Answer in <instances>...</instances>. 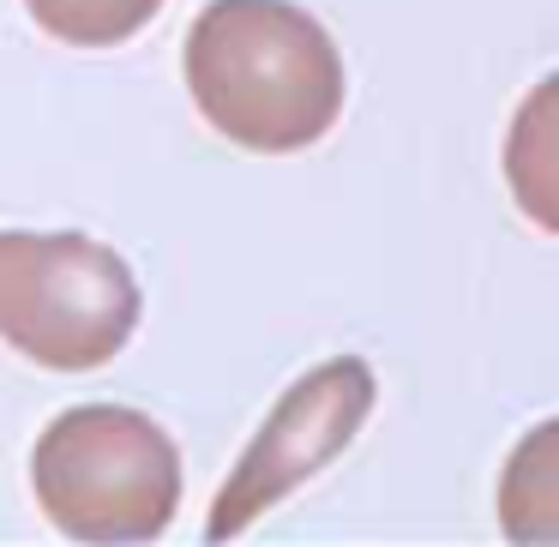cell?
Returning <instances> with one entry per match:
<instances>
[{
  "instance_id": "3957f363",
  "label": "cell",
  "mask_w": 559,
  "mask_h": 547,
  "mask_svg": "<svg viewBox=\"0 0 559 547\" xmlns=\"http://www.w3.org/2000/svg\"><path fill=\"white\" fill-rule=\"evenodd\" d=\"M139 325V283L91 235L0 229V337L55 373L115 361Z\"/></svg>"
},
{
  "instance_id": "8992f818",
  "label": "cell",
  "mask_w": 559,
  "mask_h": 547,
  "mask_svg": "<svg viewBox=\"0 0 559 547\" xmlns=\"http://www.w3.org/2000/svg\"><path fill=\"white\" fill-rule=\"evenodd\" d=\"M499 530L506 542H559V415L530 427L499 469Z\"/></svg>"
},
{
  "instance_id": "5b68a950",
  "label": "cell",
  "mask_w": 559,
  "mask_h": 547,
  "mask_svg": "<svg viewBox=\"0 0 559 547\" xmlns=\"http://www.w3.org/2000/svg\"><path fill=\"white\" fill-rule=\"evenodd\" d=\"M506 181L535 229L559 235V73L523 97L506 133Z\"/></svg>"
},
{
  "instance_id": "6da1fadb",
  "label": "cell",
  "mask_w": 559,
  "mask_h": 547,
  "mask_svg": "<svg viewBox=\"0 0 559 547\" xmlns=\"http://www.w3.org/2000/svg\"><path fill=\"white\" fill-rule=\"evenodd\" d=\"M187 91L223 139L301 151L343 115V55L289 0H211L187 31Z\"/></svg>"
},
{
  "instance_id": "277c9868",
  "label": "cell",
  "mask_w": 559,
  "mask_h": 547,
  "mask_svg": "<svg viewBox=\"0 0 559 547\" xmlns=\"http://www.w3.org/2000/svg\"><path fill=\"white\" fill-rule=\"evenodd\" d=\"M373 415V367L337 355V361L313 367L307 379H295L283 391V403L271 409V421L253 433V445L241 451L235 475L223 481L217 506H211L205 535L229 542L241 535L259 511H271L289 487H301L307 475H319Z\"/></svg>"
},
{
  "instance_id": "7a4b0ae2",
  "label": "cell",
  "mask_w": 559,
  "mask_h": 547,
  "mask_svg": "<svg viewBox=\"0 0 559 547\" xmlns=\"http://www.w3.org/2000/svg\"><path fill=\"white\" fill-rule=\"evenodd\" d=\"M31 487L43 518L73 542H157L181 506V451L151 415L91 403L49 421Z\"/></svg>"
},
{
  "instance_id": "52a82bcc",
  "label": "cell",
  "mask_w": 559,
  "mask_h": 547,
  "mask_svg": "<svg viewBox=\"0 0 559 547\" xmlns=\"http://www.w3.org/2000/svg\"><path fill=\"white\" fill-rule=\"evenodd\" d=\"M25 7L49 37L73 49H115L157 19L163 0H25Z\"/></svg>"
}]
</instances>
